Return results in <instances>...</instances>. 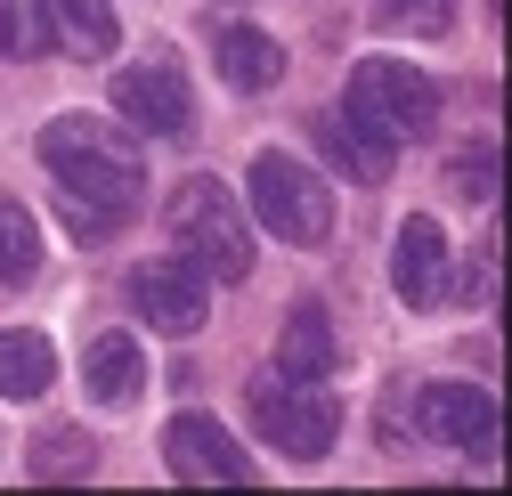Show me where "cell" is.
I'll return each instance as SVG.
<instances>
[{
    "instance_id": "6da1fadb",
    "label": "cell",
    "mask_w": 512,
    "mask_h": 496,
    "mask_svg": "<svg viewBox=\"0 0 512 496\" xmlns=\"http://www.w3.org/2000/svg\"><path fill=\"white\" fill-rule=\"evenodd\" d=\"M41 163H49L57 188H66V220H74L82 244L114 236L147 196L139 139L122 131V122H106V114H57L41 131Z\"/></svg>"
},
{
    "instance_id": "7a4b0ae2",
    "label": "cell",
    "mask_w": 512,
    "mask_h": 496,
    "mask_svg": "<svg viewBox=\"0 0 512 496\" xmlns=\"http://www.w3.org/2000/svg\"><path fill=\"white\" fill-rule=\"evenodd\" d=\"M171 244H179V261H196L204 277L236 285L252 277V220L244 204L220 188V179H179V196H171Z\"/></svg>"
},
{
    "instance_id": "3957f363",
    "label": "cell",
    "mask_w": 512,
    "mask_h": 496,
    "mask_svg": "<svg viewBox=\"0 0 512 496\" xmlns=\"http://www.w3.org/2000/svg\"><path fill=\"white\" fill-rule=\"evenodd\" d=\"M244 196H252V220H261L269 236H285V244H326V236H334L326 179H317L301 155H285V147H261V155H252Z\"/></svg>"
},
{
    "instance_id": "277c9868",
    "label": "cell",
    "mask_w": 512,
    "mask_h": 496,
    "mask_svg": "<svg viewBox=\"0 0 512 496\" xmlns=\"http://www.w3.org/2000/svg\"><path fill=\"white\" fill-rule=\"evenodd\" d=\"M342 114H358L366 131L382 139H423L439 122V82L423 66H407V57H358L350 66V90H342Z\"/></svg>"
},
{
    "instance_id": "5b68a950",
    "label": "cell",
    "mask_w": 512,
    "mask_h": 496,
    "mask_svg": "<svg viewBox=\"0 0 512 496\" xmlns=\"http://www.w3.org/2000/svg\"><path fill=\"white\" fill-rule=\"evenodd\" d=\"M252 431H261L277 456L317 464L334 448V431H342V399L317 391V383H293V375H261L252 383Z\"/></svg>"
},
{
    "instance_id": "8992f818",
    "label": "cell",
    "mask_w": 512,
    "mask_h": 496,
    "mask_svg": "<svg viewBox=\"0 0 512 496\" xmlns=\"http://www.w3.org/2000/svg\"><path fill=\"white\" fill-rule=\"evenodd\" d=\"M114 114L131 131H155V139H187L196 131V98H187V74L171 57H147V66H122L114 74Z\"/></svg>"
},
{
    "instance_id": "52a82bcc",
    "label": "cell",
    "mask_w": 512,
    "mask_h": 496,
    "mask_svg": "<svg viewBox=\"0 0 512 496\" xmlns=\"http://www.w3.org/2000/svg\"><path fill=\"white\" fill-rule=\"evenodd\" d=\"M212 277L196 269V261H139L131 269V309L155 326V334H204V318H212V293H204Z\"/></svg>"
},
{
    "instance_id": "ba28073f",
    "label": "cell",
    "mask_w": 512,
    "mask_h": 496,
    "mask_svg": "<svg viewBox=\"0 0 512 496\" xmlns=\"http://www.w3.org/2000/svg\"><path fill=\"white\" fill-rule=\"evenodd\" d=\"M415 423L431 431V440H447V448L488 456L496 448V391H480V383H423L415 391Z\"/></svg>"
},
{
    "instance_id": "9c48e42d",
    "label": "cell",
    "mask_w": 512,
    "mask_h": 496,
    "mask_svg": "<svg viewBox=\"0 0 512 496\" xmlns=\"http://www.w3.org/2000/svg\"><path fill=\"white\" fill-rule=\"evenodd\" d=\"M163 456H171V472H179V480H196V488H212V480H252V456L228 440L212 415H171Z\"/></svg>"
},
{
    "instance_id": "30bf717a",
    "label": "cell",
    "mask_w": 512,
    "mask_h": 496,
    "mask_svg": "<svg viewBox=\"0 0 512 496\" xmlns=\"http://www.w3.org/2000/svg\"><path fill=\"white\" fill-rule=\"evenodd\" d=\"M391 285H399V301L407 309H439L447 301V236H439V220H399V236H391Z\"/></svg>"
},
{
    "instance_id": "8fae6325",
    "label": "cell",
    "mask_w": 512,
    "mask_h": 496,
    "mask_svg": "<svg viewBox=\"0 0 512 496\" xmlns=\"http://www.w3.org/2000/svg\"><path fill=\"white\" fill-rule=\"evenodd\" d=\"M334 358H342V342H334L326 301H293L285 326H277V375H293V383H326Z\"/></svg>"
},
{
    "instance_id": "7c38bea8",
    "label": "cell",
    "mask_w": 512,
    "mask_h": 496,
    "mask_svg": "<svg viewBox=\"0 0 512 496\" xmlns=\"http://www.w3.org/2000/svg\"><path fill=\"white\" fill-rule=\"evenodd\" d=\"M212 66L228 90H277L285 82V41H269L261 25H220L212 33Z\"/></svg>"
},
{
    "instance_id": "4fadbf2b",
    "label": "cell",
    "mask_w": 512,
    "mask_h": 496,
    "mask_svg": "<svg viewBox=\"0 0 512 496\" xmlns=\"http://www.w3.org/2000/svg\"><path fill=\"white\" fill-rule=\"evenodd\" d=\"M82 391H90L98 407H131V399L147 391V358H139V342H131V334H98V342L82 350Z\"/></svg>"
},
{
    "instance_id": "5bb4252c",
    "label": "cell",
    "mask_w": 512,
    "mask_h": 496,
    "mask_svg": "<svg viewBox=\"0 0 512 496\" xmlns=\"http://www.w3.org/2000/svg\"><path fill=\"white\" fill-rule=\"evenodd\" d=\"M33 9H41V33L66 57H114V41H122L106 0H33Z\"/></svg>"
},
{
    "instance_id": "9a60e30c",
    "label": "cell",
    "mask_w": 512,
    "mask_h": 496,
    "mask_svg": "<svg viewBox=\"0 0 512 496\" xmlns=\"http://www.w3.org/2000/svg\"><path fill=\"white\" fill-rule=\"evenodd\" d=\"M317 147H326V155L358 179V188H382V179H391V139L366 131V122H358V114H342V106L317 122Z\"/></svg>"
},
{
    "instance_id": "2e32d148",
    "label": "cell",
    "mask_w": 512,
    "mask_h": 496,
    "mask_svg": "<svg viewBox=\"0 0 512 496\" xmlns=\"http://www.w3.org/2000/svg\"><path fill=\"white\" fill-rule=\"evenodd\" d=\"M57 383V350H49V334H25V326H9L0 334V399H41Z\"/></svg>"
},
{
    "instance_id": "e0dca14e",
    "label": "cell",
    "mask_w": 512,
    "mask_h": 496,
    "mask_svg": "<svg viewBox=\"0 0 512 496\" xmlns=\"http://www.w3.org/2000/svg\"><path fill=\"white\" fill-rule=\"evenodd\" d=\"M41 269V228L17 196H0V285H33Z\"/></svg>"
},
{
    "instance_id": "ac0fdd59",
    "label": "cell",
    "mask_w": 512,
    "mask_h": 496,
    "mask_svg": "<svg viewBox=\"0 0 512 496\" xmlns=\"http://www.w3.org/2000/svg\"><path fill=\"white\" fill-rule=\"evenodd\" d=\"M49 33H41V9L33 0H0V57H33Z\"/></svg>"
},
{
    "instance_id": "d6986e66",
    "label": "cell",
    "mask_w": 512,
    "mask_h": 496,
    "mask_svg": "<svg viewBox=\"0 0 512 496\" xmlns=\"http://www.w3.org/2000/svg\"><path fill=\"white\" fill-rule=\"evenodd\" d=\"M382 25H407V33H447V17H456V0H374Z\"/></svg>"
},
{
    "instance_id": "ffe728a7",
    "label": "cell",
    "mask_w": 512,
    "mask_h": 496,
    "mask_svg": "<svg viewBox=\"0 0 512 496\" xmlns=\"http://www.w3.org/2000/svg\"><path fill=\"white\" fill-rule=\"evenodd\" d=\"M456 188H464L472 204H488V196H496V147H472V155H456Z\"/></svg>"
},
{
    "instance_id": "44dd1931",
    "label": "cell",
    "mask_w": 512,
    "mask_h": 496,
    "mask_svg": "<svg viewBox=\"0 0 512 496\" xmlns=\"http://www.w3.org/2000/svg\"><path fill=\"white\" fill-rule=\"evenodd\" d=\"M33 472H90V456H82V440H49Z\"/></svg>"
}]
</instances>
